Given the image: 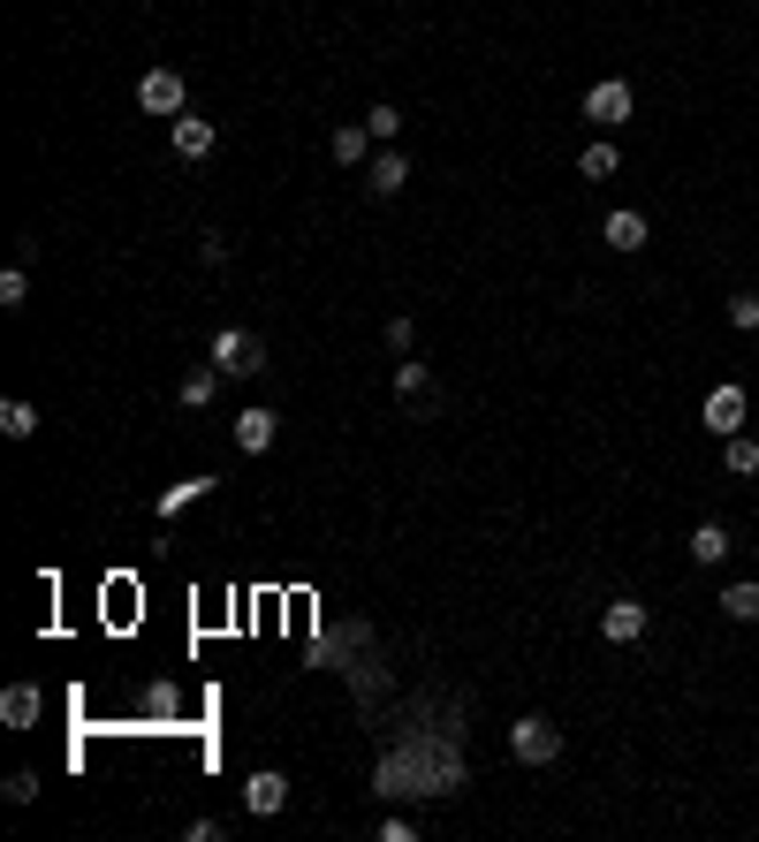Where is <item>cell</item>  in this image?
I'll return each mask as SVG.
<instances>
[{"instance_id":"obj_3","label":"cell","mask_w":759,"mask_h":842,"mask_svg":"<svg viewBox=\"0 0 759 842\" xmlns=\"http://www.w3.org/2000/svg\"><path fill=\"white\" fill-rule=\"evenodd\" d=\"M137 107H145V115H183V69H145V77H137Z\"/></svg>"},{"instance_id":"obj_15","label":"cell","mask_w":759,"mask_h":842,"mask_svg":"<svg viewBox=\"0 0 759 842\" xmlns=\"http://www.w3.org/2000/svg\"><path fill=\"white\" fill-rule=\"evenodd\" d=\"M721 554H729V532H721L714 516H707V524H691V562H707V569H714Z\"/></svg>"},{"instance_id":"obj_14","label":"cell","mask_w":759,"mask_h":842,"mask_svg":"<svg viewBox=\"0 0 759 842\" xmlns=\"http://www.w3.org/2000/svg\"><path fill=\"white\" fill-rule=\"evenodd\" d=\"M0 721H8V729H31V721H39V691H31V683H8V699H0Z\"/></svg>"},{"instance_id":"obj_11","label":"cell","mask_w":759,"mask_h":842,"mask_svg":"<svg viewBox=\"0 0 759 842\" xmlns=\"http://www.w3.org/2000/svg\"><path fill=\"white\" fill-rule=\"evenodd\" d=\"M600 236H608V251H638V244H645V212H608V228H600Z\"/></svg>"},{"instance_id":"obj_16","label":"cell","mask_w":759,"mask_h":842,"mask_svg":"<svg viewBox=\"0 0 759 842\" xmlns=\"http://www.w3.org/2000/svg\"><path fill=\"white\" fill-rule=\"evenodd\" d=\"M615 168H623V152H615V145H585V152H578V175H585V182H608Z\"/></svg>"},{"instance_id":"obj_8","label":"cell","mask_w":759,"mask_h":842,"mask_svg":"<svg viewBox=\"0 0 759 842\" xmlns=\"http://www.w3.org/2000/svg\"><path fill=\"white\" fill-rule=\"evenodd\" d=\"M403 182H411V160H403V152H373V160H365V190H373V198H395Z\"/></svg>"},{"instance_id":"obj_26","label":"cell","mask_w":759,"mask_h":842,"mask_svg":"<svg viewBox=\"0 0 759 842\" xmlns=\"http://www.w3.org/2000/svg\"><path fill=\"white\" fill-rule=\"evenodd\" d=\"M752 547H759V539H752Z\"/></svg>"},{"instance_id":"obj_1","label":"cell","mask_w":759,"mask_h":842,"mask_svg":"<svg viewBox=\"0 0 759 842\" xmlns=\"http://www.w3.org/2000/svg\"><path fill=\"white\" fill-rule=\"evenodd\" d=\"M206 357H213V365H220L228 379H252L258 365H266V341H258V335H244V327H220Z\"/></svg>"},{"instance_id":"obj_22","label":"cell","mask_w":759,"mask_h":842,"mask_svg":"<svg viewBox=\"0 0 759 842\" xmlns=\"http://www.w3.org/2000/svg\"><path fill=\"white\" fill-rule=\"evenodd\" d=\"M721 607H729L737 623H759V585H729L721 592Z\"/></svg>"},{"instance_id":"obj_9","label":"cell","mask_w":759,"mask_h":842,"mask_svg":"<svg viewBox=\"0 0 759 842\" xmlns=\"http://www.w3.org/2000/svg\"><path fill=\"white\" fill-rule=\"evenodd\" d=\"M600 631L615 637V645H631V637H645V600H608Z\"/></svg>"},{"instance_id":"obj_17","label":"cell","mask_w":759,"mask_h":842,"mask_svg":"<svg viewBox=\"0 0 759 842\" xmlns=\"http://www.w3.org/2000/svg\"><path fill=\"white\" fill-rule=\"evenodd\" d=\"M0 433H8V440H31V433H39V410H31L23 395H16V403H0Z\"/></svg>"},{"instance_id":"obj_4","label":"cell","mask_w":759,"mask_h":842,"mask_svg":"<svg viewBox=\"0 0 759 842\" xmlns=\"http://www.w3.org/2000/svg\"><path fill=\"white\" fill-rule=\"evenodd\" d=\"M585 122H631V85H623V77L592 85L585 91Z\"/></svg>"},{"instance_id":"obj_5","label":"cell","mask_w":759,"mask_h":842,"mask_svg":"<svg viewBox=\"0 0 759 842\" xmlns=\"http://www.w3.org/2000/svg\"><path fill=\"white\" fill-rule=\"evenodd\" d=\"M274 410H266V403H252V410H236V448H244V456H266V448H274Z\"/></svg>"},{"instance_id":"obj_21","label":"cell","mask_w":759,"mask_h":842,"mask_svg":"<svg viewBox=\"0 0 759 842\" xmlns=\"http://www.w3.org/2000/svg\"><path fill=\"white\" fill-rule=\"evenodd\" d=\"M365 129H373L379 145H395V137H403V107H387V99H379L373 115H365Z\"/></svg>"},{"instance_id":"obj_6","label":"cell","mask_w":759,"mask_h":842,"mask_svg":"<svg viewBox=\"0 0 759 842\" xmlns=\"http://www.w3.org/2000/svg\"><path fill=\"white\" fill-rule=\"evenodd\" d=\"M699 418H707V433H721V440H729V433H737V425H745V387H714V395H707V410H699Z\"/></svg>"},{"instance_id":"obj_25","label":"cell","mask_w":759,"mask_h":842,"mask_svg":"<svg viewBox=\"0 0 759 842\" xmlns=\"http://www.w3.org/2000/svg\"><path fill=\"white\" fill-rule=\"evenodd\" d=\"M729 319H737V327H759V296H752V289L729 296Z\"/></svg>"},{"instance_id":"obj_13","label":"cell","mask_w":759,"mask_h":842,"mask_svg":"<svg viewBox=\"0 0 759 842\" xmlns=\"http://www.w3.org/2000/svg\"><path fill=\"white\" fill-rule=\"evenodd\" d=\"M244 804H252V812H282V804H289V782H282V774H252V782H244Z\"/></svg>"},{"instance_id":"obj_20","label":"cell","mask_w":759,"mask_h":842,"mask_svg":"<svg viewBox=\"0 0 759 842\" xmlns=\"http://www.w3.org/2000/svg\"><path fill=\"white\" fill-rule=\"evenodd\" d=\"M23 304H31V274L8 266V274H0V311H23Z\"/></svg>"},{"instance_id":"obj_23","label":"cell","mask_w":759,"mask_h":842,"mask_svg":"<svg viewBox=\"0 0 759 842\" xmlns=\"http://www.w3.org/2000/svg\"><path fill=\"white\" fill-rule=\"evenodd\" d=\"M39 798V774H31V766H16V774H8V804H31Z\"/></svg>"},{"instance_id":"obj_7","label":"cell","mask_w":759,"mask_h":842,"mask_svg":"<svg viewBox=\"0 0 759 842\" xmlns=\"http://www.w3.org/2000/svg\"><path fill=\"white\" fill-rule=\"evenodd\" d=\"M168 137H175V152H183V160H206V152H213V122H206V115H190V107L168 122Z\"/></svg>"},{"instance_id":"obj_24","label":"cell","mask_w":759,"mask_h":842,"mask_svg":"<svg viewBox=\"0 0 759 842\" xmlns=\"http://www.w3.org/2000/svg\"><path fill=\"white\" fill-rule=\"evenodd\" d=\"M395 395H403V403L425 395V365H395Z\"/></svg>"},{"instance_id":"obj_10","label":"cell","mask_w":759,"mask_h":842,"mask_svg":"<svg viewBox=\"0 0 759 842\" xmlns=\"http://www.w3.org/2000/svg\"><path fill=\"white\" fill-rule=\"evenodd\" d=\"M213 486H220V478H206V470H198V478H183V486H168V494H160V502H152V516H160V524H168V516H183V508H190V502H206Z\"/></svg>"},{"instance_id":"obj_12","label":"cell","mask_w":759,"mask_h":842,"mask_svg":"<svg viewBox=\"0 0 759 842\" xmlns=\"http://www.w3.org/2000/svg\"><path fill=\"white\" fill-rule=\"evenodd\" d=\"M335 160H342V168H365V160H373V129H365V122H342L335 129Z\"/></svg>"},{"instance_id":"obj_2","label":"cell","mask_w":759,"mask_h":842,"mask_svg":"<svg viewBox=\"0 0 759 842\" xmlns=\"http://www.w3.org/2000/svg\"><path fill=\"white\" fill-rule=\"evenodd\" d=\"M509 752L524 759V766H548V759H562V729L540 714H524L516 729H509Z\"/></svg>"},{"instance_id":"obj_19","label":"cell","mask_w":759,"mask_h":842,"mask_svg":"<svg viewBox=\"0 0 759 842\" xmlns=\"http://www.w3.org/2000/svg\"><path fill=\"white\" fill-rule=\"evenodd\" d=\"M721 464L737 470V478H752V470H759V440H745V433H729V448H721Z\"/></svg>"},{"instance_id":"obj_18","label":"cell","mask_w":759,"mask_h":842,"mask_svg":"<svg viewBox=\"0 0 759 842\" xmlns=\"http://www.w3.org/2000/svg\"><path fill=\"white\" fill-rule=\"evenodd\" d=\"M213 387H220V365H198V373L183 379V410H206V403H213Z\"/></svg>"}]
</instances>
